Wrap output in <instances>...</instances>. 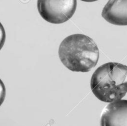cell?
<instances>
[{"mask_svg": "<svg viewBox=\"0 0 127 126\" xmlns=\"http://www.w3.org/2000/svg\"><path fill=\"white\" fill-rule=\"evenodd\" d=\"M58 54L62 63L69 70L88 72L97 65L99 51L92 38L76 33L66 37L62 41Z\"/></svg>", "mask_w": 127, "mask_h": 126, "instance_id": "6da1fadb", "label": "cell"}, {"mask_svg": "<svg viewBox=\"0 0 127 126\" xmlns=\"http://www.w3.org/2000/svg\"><path fill=\"white\" fill-rule=\"evenodd\" d=\"M91 88L95 97L103 102L122 100L127 93V66L112 62L102 64L93 73Z\"/></svg>", "mask_w": 127, "mask_h": 126, "instance_id": "7a4b0ae2", "label": "cell"}, {"mask_svg": "<svg viewBox=\"0 0 127 126\" xmlns=\"http://www.w3.org/2000/svg\"><path fill=\"white\" fill-rule=\"evenodd\" d=\"M76 7V0H37V9L41 17L54 24L63 23L70 19Z\"/></svg>", "mask_w": 127, "mask_h": 126, "instance_id": "3957f363", "label": "cell"}, {"mask_svg": "<svg viewBox=\"0 0 127 126\" xmlns=\"http://www.w3.org/2000/svg\"><path fill=\"white\" fill-rule=\"evenodd\" d=\"M100 126H127V100L109 103L102 112Z\"/></svg>", "mask_w": 127, "mask_h": 126, "instance_id": "277c9868", "label": "cell"}, {"mask_svg": "<svg viewBox=\"0 0 127 126\" xmlns=\"http://www.w3.org/2000/svg\"><path fill=\"white\" fill-rule=\"evenodd\" d=\"M102 16L113 25H127V0H109L103 8Z\"/></svg>", "mask_w": 127, "mask_h": 126, "instance_id": "5b68a950", "label": "cell"}, {"mask_svg": "<svg viewBox=\"0 0 127 126\" xmlns=\"http://www.w3.org/2000/svg\"><path fill=\"white\" fill-rule=\"evenodd\" d=\"M6 96V88L4 84L0 79V106L4 102Z\"/></svg>", "mask_w": 127, "mask_h": 126, "instance_id": "8992f818", "label": "cell"}, {"mask_svg": "<svg viewBox=\"0 0 127 126\" xmlns=\"http://www.w3.org/2000/svg\"><path fill=\"white\" fill-rule=\"evenodd\" d=\"M5 40H6V33H5L4 28L2 23L0 22V50L4 46Z\"/></svg>", "mask_w": 127, "mask_h": 126, "instance_id": "52a82bcc", "label": "cell"}, {"mask_svg": "<svg viewBox=\"0 0 127 126\" xmlns=\"http://www.w3.org/2000/svg\"><path fill=\"white\" fill-rule=\"evenodd\" d=\"M81 1H84V2H94V1H98V0H81Z\"/></svg>", "mask_w": 127, "mask_h": 126, "instance_id": "ba28073f", "label": "cell"}]
</instances>
